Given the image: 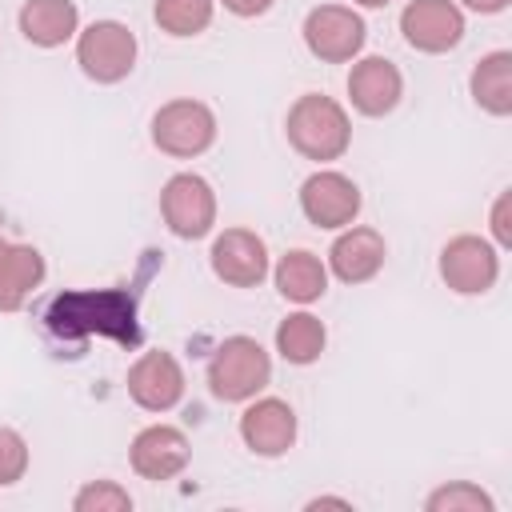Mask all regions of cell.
<instances>
[{"label": "cell", "mask_w": 512, "mask_h": 512, "mask_svg": "<svg viewBox=\"0 0 512 512\" xmlns=\"http://www.w3.org/2000/svg\"><path fill=\"white\" fill-rule=\"evenodd\" d=\"M284 132H288V144L304 160H316V164L340 160L352 144V120H348L344 104L324 96V92L296 96L288 116H284Z\"/></svg>", "instance_id": "6da1fadb"}, {"label": "cell", "mask_w": 512, "mask_h": 512, "mask_svg": "<svg viewBox=\"0 0 512 512\" xmlns=\"http://www.w3.org/2000/svg\"><path fill=\"white\" fill-rule=\"evenodd\" d=\"M272 380V356L256 336H224L208 360V392L224 404H248Z\"/></svg>", "instance_id": "7a4b0ae2"}, {"label": "cell", "mask_w": 512, "mask_h": 512, "mask_svg": "<svg viewBox=\"0 0 512 512\" xmlns=\"http://www.w3.org/2000/svg\"><path fill=\"white\" fill-rule=\"evenodd\" d=\"M48 328L56 336H80V332H112L124 344L140 340L136 328V308L128 296L120 292H68L52 304L48 312Z\"/></svg>", "instance_id": "3957f363"}, {"label": "cell", "mask_w": 512, "mask_h": 512, "mask_svg": "<svg viewBox=\"0 0 512 512\" xmlns=\"http://www.w3.org/2000/svg\"><path fill=\"white\" fill-rule=\"evenodd\" d=\"M136 32L120 20H92L76 32V64L96 84H120L136 68Z\"/></svg>", "instance_id": "277c9868"}, {"label": "cell", "mask_w": 512, "mask_h": 512, "mask_svg": "<svg viewBox=\"0 0 512 512\" xmlns=\"http://www.w3.org/2000/svg\"><path fill=\"white\" fill-rule=\"evenodd\" d=\"M152 144L172 160H192L216 144V112L192 96L168 100L152 116Z\"/></svg>", "instance_id": "5b68a950"}, {"label": "cell", "mask_w": 512, "mask_h": 512, "mask_svg": "<svg viewBox=\"0 0 512 512\" xmlns=\"http://www.w3.org/2000/svg\"><path fill=\"white\" fill-rule=\"evenodd\" d=\"M304 48L324 60V64H348L360 56L364 40H368V28H364V16L348 4H316L308 16H304Z\"/></svg>", "instance_id": "8992f818"}, {"label": "cell", "mask_w": 512, "mask_h": 512, "mask_svg": "<svg viewBox=\"0 0 512 512\" xmlns=\"http://www.w3.org/2000/svg\"><path fill=\"white\" fill-rule=\"evenodd\" d=\"M160 216L172 236L180 240H200L216 228V192L204 176L196 172H176L160 188Z\"/></svg>", "instance_id": "52a82bcc"}, {"label": "cell", "mask_w": 512, "mask_h": 512, "mask_svg": "<svg viewBox=\"0 0 512 512\" xmlns=\"http://www.w3.org/2000/svg\"><path fill=\"white\" fill-rule=\"evenodd\" d=\"M500 276V252L492 240L460 232L440 248V280L456 296H484Z\"/></svg>", "instance_id": "ba28073f"}, {"label": "cell", "mask_w": 512, "mask_h": 512, "mask_svg": "<svg viewBox=\"0 0 512 512\" xmlns=\"http://www.w3.org/2000/svg\"><path fill=\"white\" fill-rule=\"evenodd\" d=\"M360 204H364V196H360L356 180L344 176V172H336V168H320V172H312L300 184V212L316 228L336 232V228L356 224Z\"/></svg>", "instance_id": "9c48e42d"}, {"label": "cell", "mask_w": 512, "mask_h": 512, "mask_svg": "<svg viewBox=\"0 0 512 512\" xmlns=\"http://www.w3.org/2000/svg\"><path fill=\"white\" fill-rule=\"evenodd\" d=\"M400 32L408 48L440 56L464 40V12L452 0H408L400 12Z\"/></svg>", "instance_id": "30bf717a"}, {"label": "cell", "mask_w": 512, "mask_h": 512, "mask_svg": "<svg viewBox=\"0 0 512 512\" xmlns=\"http://www.w3.org/2000/svg\"><path fill=\"white\" fill-rule=\"evenodd\" d=\"M128 396L144 412H172L184 400V368L172 352H140L128 368Z\"/></svg>", "instance_id": "8fae6325"}, {"label": "cell", "mask_w": 512, "mask_h": 512, "mask_svg": "<svg viewBox=\"0 0 512 512\" xmlns=\"http://www.w3.org/2000/svg\"><path fill=\"white\" fill-rule=\"evenodd\" d=\"M240 440L248 452L276 460L296 444V412L280 396H252L248 408L240 412Z\"/></svg>", "instance_id": "7c38bea8"}, {"label": "cell", "mask_w": 512, "mask_h": 512, "mask_svg": "<svg viewBox=\"0 0 512 512\" xmlns=\"http://www.w3.org/2000/svg\"><path fill=\"white\" fill-rule=\"evenodd\" d=\"M212 272L232 288H256L268 276V244L252 228H224L212 240Z\"/></svg>", "instance_id": "4fadbf2b"}, {"label": "cell", "mask_w": 512, "mask_h": 512, "mask_svg": "<svg viewBox=\"0 0 512 512\" xmlns=\"http://www.w3.org/2000/svg\"><path fill=\"white\" fill-rule=\"evenodd\" d=\"M192 460V444L180 428L172 424H148L136 432L132 448H128V464L140 480H172L188 468Z\"/></svg>", "instance_id": "5bb4252c"}, {"label": "cell", "mask_w": 512, "mask_h": 512, "mask_svg": "<svg viewBox=\"0 0 512 512\" xmlns=\"http://www.w3.org/2000/svg\"><path fill=\"white\" fill-rule=\"evenodd\" d=\"M404 96V76L388 56H360L348 72V100L360 116H388Z\"/></svg>", "instance_id": "9a60e30c"}, {"label": "cell", "mask_w": 512, "mask_h": 512, "mask_svg": "<svg viewBox=\"0 0 512 512\" xmlns=\"http://www.w3.org/2000/svg\"><path fill=\"white\" fill-rule=\"evenodd\" d=\"M384 256H388V244L376 228L348 224V228H340V236L328 248V272L344 284H368L384 268Z\"/></svg>", "instance_id": "2e32d148"}, {"label": "cell", "mask_w": 512, "mask_h": 512, "mask_svg": "<svg viewBox=\"0 0 512 512\" xmlns=\"http://www.w3.org/2000/svg\"><path fill=\"white\" fill-rule=\"evenodd\" d=\"M16 20H20L24 40L36 48H60L80 32L76 0H24Z\"/></svg>", "instance_id": "e0dca14e"}, {"label": "cell", "mask_w": 512, "mask_h": 512, "mask_svg": "<svg viewBox=\"0 0 512 512\" xmlns=\"http://www.w3.org/2000/svg\"><path fill=\"white\" fill-rule=\"evenodd\" d=\"M44 256L32 244H4L0 252V312H20L44 284Z\"/></svg>", "instance_id": "ac0fdd59"}, {"label": "cell", "mask_w": 512, "mask_h": 512, "mask_svg": "<svg viewBox=\"0 0 512 512\" xmlns=\"http://www.w3.org/2000/svg\"><path fill=\"white\" fill-rule=\"evenodd\" d=\"M272 280H276V292L292 304H312L328 292V264L308 252V248H292L276 260L272 268Z\"/></svg>", "instance_id": "d6986e66"}, {"label": "cell", "mask_w": 512, "mask_h": 512, "mask_svg": "<svg viewBox=\"0 0 512 512\" xmlns=\"http://www.w3.org/2000/svg\"><path fill=\"white\" fill-rule=\"evenodd\" d=\"M468 92L488 116H512V52L496 48L480 56V64L468 76Z\"/></svg>", "instance_id": "ffe728a7"}, {"label": "cell", "mask_w": 512, "mask_h": 512, "mask_svg": "<svg viewBox=\"0 0 512 512\" xmlns=\"http://www.w3.org/2000/svg\"><path fill=\"white\" fill-rule=\"evenodd\" d=\"M324 344H328V328H324V320L312 316V312H288V316L276 324V352H280L288 364H296V368L316 364L320 352H324Z\"/></svg>", "instance_id": "44dd1931"}, {"label": "cell", "mask_w": 512, "mask_h": 512, "mask_svg": "<svg viewBox=\"0 0 512 512\" xmlns=\"http://www.w3.org/2000/svg\"><path fill=\"white\" fill-rule=\"evenodd\" d=\"M216 4L212 0H156L152 4V20L160 24V32L168 36H200L212 24Z\"/></svg>", "instance_id": "7402d4cb"}, {"label": "cell", "mask_w": 512, "mask_h": 512, "mask_svg": "<svg viewBox=\"0 0 512 512\" xmlns=\"http://www.w3.org/2000/svg\"><path fill=\"white\" fill-rule=\"evenodd\" d=\"M424 508L428 512H496V500L472 480H452V484H440L436 492H428Z\"/></svg>", "instance_id": "603a6c76"}, {"label": "cell", "mask_w": 512, "mask_h": 512, "mask_svg": "<svg viewBox=\"0 0 512 512\" xmlns=\"http://www.w3.org/2000/svg\"><path fill=\"white\" fill-rule=\"evenodd\" d=\"M72 508L76 512H132V496L116 480H88L72 496Z\"/></svg>", "instance_id": "cb8c5ba5"}, {"label": "cell", "mask_w": 512, "mask_h": 512, "mask_svg": "<svg viewBox=\"0 0 512 512\" xmlns=\"http://www.w3.org/2000/svg\"><path fill=\"white\" fill-rule=\"evenodd\" d=\"M24 472H28V440L16 428L0 424V488L24 480Z\"/></svg>", "instance_id": "d4e9b609"}, {"label": "cell", "mask_w": 512, "mask_h": 512, "mask_svg": "<svg viewBox=\"0 0 512 512\" xmlns=\"http://www.w3.org/2000/svg\"><path fill=\"white\" fill-rule=\"evenodd\" d=\"M492 236L496 248H512V192H500L492 204Z\"/></svg>", "instance_id": "484cf974"}, {"label": "cell", "mask_w": 512, "mask_h": 512, "mask_svg": "<svg viewBox=\"0 0 512 512\" xmlns=\"http://www.w3.org/2000/svg\"><path fill=\"white\" fill-rule=\"evenodd\" d=\"M220 4H224L232 16H240V20H252V16H264V12H268L276 0H220Z\"/></svg>", "instance_id": "4316f807"}, {"label": "cell", "mask_w": 512, "mask_h": 512, "mask_svg": "<svg viewBox=\"0 0 512 512\" xmlns=\"http://www.w3.org/2000/svg\"><path fill=\"white\" fill-rule=\"evenodd\" d=\"M464 8H472V12H480V16H492V12H504L512 0H460Z\"/></svg>", "instance_id": "83f0119b"}, {"label": "cell", "mask_w": 512, "mask_h": 512, "mask_svg": "<svg viewBox=\"0 0 512 512\" xmlns=\"http://www.w3.org/2000/svg\"><path fill=\"white\" fill-rule=\"evenodd\" d=\"M316 504H332V508H352V500H344V496H316V500H308V508H316Z\"/></svg>", "instance_id": "f1b7e54d"}, {"label": "cell", "mask_w": 512, "mask_h": 512, "mask_svg": "<svg viewBox=\"0 0 512 512\" xmlns=\"http://www.w3.org/2000/svg\"><path fill=\"white\" fill-rule=\"evenodd\" d=\"M352 4H360V8H384L388 0H352Z\"/></svg>", "instance_id": "f546056e"}, {"label": "cell", "mask_w": 512, "mask_h": 512, "mask_svg": "<svg viewBox=\"0 0 512 512\" xmlns=\"http://www.w3.org/2000/svg\"><path fill=\"white\" fill-rule=\"evenodd\" d=\"M4 244H8V240H4V236H0V252H4Z\"/></svg>", "instance_id": "4dcf8cb0"}]
</instances>
